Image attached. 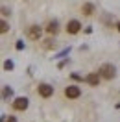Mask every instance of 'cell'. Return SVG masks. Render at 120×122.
I'll return each instance as SVG.
<instances>
[{"mask_svg":"<svg viewBox=\"0 0 120 122\" xmlns=\"http://www.w3.org/2000/svg\"><path fill=\"white\" fill-rule=\"evenodd\" d=\"M98 74H100V78L102 80H113V78L116 76V67L113 65V63H104L102 67H100V70H98Z\"/></svg>","mask_w":120,"mask_h":122,"instance_id":"6da1fadb","label":"cell"},{"mask_svg":"<svg viewBox=\"0 0 120 122\" xmlns=\"http://www.w3.org/2000/svg\"><path fill=\"white\" fill-rule=\"evenodd\" d=\"M41 35H43V28H41L39 24H31L30 28L26 30V37L31 39V41H39Z\"/></svg>","mask_w":120,"mask_h":122,"instance_id":"7a4b0ae2","label":"cell"},{"mask_svg":"<svg viewBox=\"0 0 120 122\" xmlns=\"http://www.w3.org/2000/svg\"><path fill=\"white\" fill-rule=\"evenodd\" d=\"M30 106V100L26 98V96H19V98L13 100V109L15 111H26Z\"/></svg>","mask_w":120,"mask_h":122,"instance_id":"3957f363","label":"cell"},{"mask_svg":"<svg viewBox=\"0 0 120 122\" xmlns=\"http://www.w3.org/2000/svg\"><path fill=\"white\" fill-rule=\"evenodd\" d=\"M65 96H67L68 100H76L81 96V89L78 87V85H68L67 89H65Z\"/></svg>","mask_w":120,"mask_h":122,"instance_id":"277c9868","label":"cell"},{"mask_svg":"<svg viewBox=\"0 0 120 122\" xmlns=\"http://www.w3.org/2000/svg\"><path fill=\"white\" fill-rule=\"evenodd\" d=\"M37 92H39V96H43V98H50L54 94V87L50 83H41L37 87Z\"/></svg>","mask_w":120,"mask_h":122,"instance_id":"5b68a950","label":"cell"},{"mask_svg":"<svg viewBox=\"0 0 120 122\" xmlns=\"http://www.w3.org/2000/svg\"><path fill=\"white\" fill-rule=\"evenodd\" d=\"M80 31H81V22H80V20L72 19V20H68V22H67V33L76 35V33H80Z\"/></svg>","mask_w":120,"mask_h":122,"instance_id":"8992f818","label":"cell"},{"mask_svg":"<svg viewBox=\"0 0 120 122\" xmlns=\"http://www.w3.org/2000/svg\"><path fill=\"white\" fill-rule=\"evenodd\" d=\"M100 80H102V78H100L98 72H90V74L85 76V81H87L90 87H98V85H100Z\"/></svg>","mask_w":120,"mask_h":122,"instance_id":"52a82bcc","label":"cell"},{"mask_svg":"<svg viewBox=\"0 0 120 122\" xmlns=\"http://www.w3.org/2000/svg\"><path fill=\"white\" fill-rule=\"evenodd\" d=\"M46 33H50V35H55L57 31H59V24H57V20H50L48 22V26L45 28Z\"/></svg>","mask_w":120,"mask_h":122,"instance_id":"ba28073f","label":"cell"},{"mask_svg":"<svg viewBox=\"0 0 120 122\" xmlns=\"http://www.w3.org/2000/svg\"><path fill=\"white\" fill-rule=\"evenodd\" d=\"M94 9H96V8H94V4H90V2H85V4L81 6V13H83L85 17H90L92 13H94Z\"/></svg>","mask_w":120,"mask_h":122,"instance_id":"9c48e42d","label":"cell"},{"mask_svg":"<svg viewBox=\"0 0 120 122\" xmlns=\"http://www.w3.org/2000/svg\"><path fill=\"white\" fill-rule=\"evenodd\" d=\"M6 31H9V24L0 19V33H6Z\"/></svg>","mask_w":120,"mask_h":122,"instance_id":"30bf717a","label":"cell"},{"mask_svg":"<svg viewBox=\"0 0 120 122\" xmlns=\"http://www.w3.org/2000/svg\"><path fill=\"white\" fill-rule=\"evenodd\" d=\"M4 69L11 70V69H13V61H6V63H4Z\"/></svg>","mask_w":120,"mask_h":122,"instance_id":"8fae6325","label":"cell"},{"mask_svg":"<svg viewBox=\"0 0 120 122\" xmlns=\"http://www.w3.org/2000/svg\"><path fill=\"white\" fill-rule=\"evenodd\" d=\"M2 94H4L6 98H8V96H11V89H9V87H6V89H4V92H2Z\"/></svg>","mask_w":120,"mask_h":122,"instance_id":"7c38bea8","label":"cell"},{"mask_svg":"<svg viewBox=\"0 0 120 122\" xmlns=\"http://www.w3.org/2000/svg\"><path fill=\"white\" fill-rule=\"evenodd\" d=\"M0 13H2V15H4V17H8V15H9V9L2 8V9H0Z\"/></svg>","mask_w":120,"mask_h":122,"instance_id":"4fadbf2b","label":"cell"},{"mask_svg":"<svg viewBox=\"0 0 120 122\" xmlns=\"http://www.w3.org/2000/svg\"><path fill=\"white\" fill-rule=\"evenodd\" d=\"M6 122H17V118H15V117H13V115H9L8 118H6Z\"/></svg>","mask_w":120,"mask_h":122,"instance_id":"5bb4252c","label":"cell"},{"mask_svg":"<svg viewBox=\"0 0 120 122\" xmlns=\"http://www.w3.org/2000/svg\"><path fill=\"white\" fill-rule=\"evenodd\" d=\"M24 45H22V41H17V50H22Z\"/></svg>","mask_w":120,"mask_h":122,"instance_id":"9a60e30c","label":"cell"},{"mask_svg":"<svg viewBox=\"0 0 120 122\" xmlns=\"http://www.w3.org/2000/svg\"><path fill=\"white\" fill-rule=\"evenodd\" d=\"M116 30L120 31V20H118V22H116Z\"/></svg>","mask_w":120,"mask_h":122,"instance_id":"2e32d148","label":"cell"}]
</instances>
